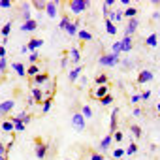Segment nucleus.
Returning <instances> with one entry per match:
<instances>
[{
	"label": "nucleus",
	"instance_id": "1",
	"mask_svg": "<svg viewBox=\"0 0 160 160\" xmlns=\"http://www.w3.org/2000/svg\"><path fill=\"white\" fill-rule=\"evenodd\" d=\"M70 10L77 15V13H83L91 8V0H70Z\"/></svg>",
	"mask_w": 160,
	"mask_h": 160
},
{
	"label": "nucleus",
	"instance_id": "2",
	"mask_svg": "<svg viewBox=\"0 0 160 160\" xmlns=\"http://www.w3.org/2000/svg\"><path fill=\"white\" fill-rule=\"evenodd\" d=\"M98 62L102 66H108V68H113L117 64H121V55H113V53H108V55H102L98 58Z\"/></svg>",
	"mask_w": 160,
	"mask_h": 160
},
{
	"label": "nucleus",
	"instance_id": "3",
	"mask_svg": "<svg viewBox=\"0 0 160 160\" xmlns=\"http://www.w3.org/2000/svg\"><path fill=\"white\" fill-rule=\"evenodd\" d=\"M58 6H60L58 0H49V2L45 4V15L49 19H55L58 15Z\"/></svg>",
	"mask_w": 160,
	"mask_h": 160
},
{
	"label": "nucleus",
	"instance_id": "4",
	"mask_svg": "<svg viewBox=\"0 0 160 160\" xmlns=\"http://www.w3.org/2000/svg\"><path fill=\"white\" fill-rule=\"evenodd\" d=\"M72 126H73V130H77V132H83L85 126H87V119H85L81 113H75V115L72 117Z\"/></svg>",
	"mask_w": 160,
	"mask_h": 160
},
{
	"label": "nucleus",
	"instance_id": "5",
	"mask_svg": "<svg viewBox=\"0 0 160 160\" xmlns=\"http://www.w3.org/2000/svg\"><path fill=\"white\" fill-rule=\"evenodd\" d=\"M34 151H36V158H38V160H43L45 154H47V151H49V145L43 143L42 139H36V147H34Z\"/></svg>",
	"mask_w": 160,
	"mask_h": 160
},
{
	"label": "nucleus",
	"instance_id": "6",
	"mask_svg": "<svg viewBox=\"0 0 160 160\" xmlns=\"http://www.w3.org/2000/svg\"><path fill=\"white\" fill-rule=\"evenodd\" d=\"M152 79H154V75H152V72H151V70H141V72H139V75L136 77V81H138L139 85H145V83L152 81Z\"/></svg>",
	"mask_w": 160,
	"mask_h": 160
},
{
	"label": "nucleus",
	"instance_id": "7",
	"mask_svg": "<svg viewBox=\"0 0 160 160\" xmlns=\"http://www.w3.org/2000/svg\"><path fill=\"white\" fill-rule=\"evenodd\" d=\"M134 49V42H132V36H124L121 40V53H130Z\"/></svg>",
	"mask_w": 160,
	"mask_h": 160
},
{
	"label": "nucleus",
	"instance_id": "8",
	"mask_svg": "<svg viewBox=\"0 0 160 160\" xmlns=\"http://www.w3.org/2000/svg\"><path fill=\"white\" fill-rule=\"evenodd\" d=\"M68 58H70V62L73 66H79V60H81V53H79V49L77 47H72L68 51Z\"/></svg>",
	"mask_w": 160,
	"mask_h": 160
},
{
	"label": "nucleus",
	"instance_id": "9",
	"mask_svg": "<svg viewBox=\"0 0 160 160\" xmlns=\"http://www.w3.org/2000/svg\"><path fill=\"white\" fill-rule=\"evenodd\" d=\"M13 106H15V102H13V100H4V102H0V117L8 115V113L13 109Z\"/></svg>",
	"mask_w": 160,
	"mask_h": 160
},
{
	"label": "nucleus",
	"instance_id": "10",
	"mask_svg": "<svg viewBox=\"0 0 160 160\" xmlns=\"http://www.w3.org/2000/svg\"><path fill=\"white\" fill-rule=\"evenodd\" d=\"M117 115H119V109L115 108V109L111 111V122H109V134H115V132L119 130V128H117V126H119V121H117Z\"/></svg>",
	"mask_w": 160,
	"mask_h": 160
},
{
	"label": "nucleus",
	"instance_id": "11",
	"mask_svg": "<svg viewBox=\"0 0 160 160\" xmlns=\"http://www.w3.org/2000/svg\"><path fill=\"white\" fill-rule=\"evenodd\" d=\"M32 81H34V85H36V87H40V85H43V83H47V81H49V75H47L45 72H40V73H36V75L32 77Z\"/></svg>",
	"mask_w": 160,
	"mask_h": 160
},
{
	"label": "nucleus",
	"instance_id": "12",
	"mask_svg": "<svg viewBox=\"0 0 160 160\" xmlns=\"http://www.w3.org/2000/svg\"><path fill=\"white\" fill-rule=\"evenodd\" d=\"M138 27H139L138 17H136V19H128V25H126V34H124V36H132V34L138 30Z\"/></svg>",
	"mask_w": 160,
	"mask_h": 160
},
{
	"label": "nucleus",
	"instance_id": "13",
	"mask_svg": "<svg viewBox=\"0 0 160 160\" xmlns=\"http://www.w3.org/2000/svg\"><path fill=\"white\" fill-rule=\"evenodd\" d=\"M42 45H43V40H40V38H32V40L27 43V49H28V53H36V49L42 47Z\"/></svg>",
	"mask_w": 160,
	"mask_h": 160
},
{
	"label": "nucleus",
	"instance_id": "14",
	"mask_svg": "<svg viewBox=\"0 0 160 160\" xmlns=\"http://www.w3.org/2000/svg\"><path fill=\"white\" fill-rule=\"evenodd\" d=\"M30 119H32V117H30V115H28L27 111H21V113H17V115H15V117L12 119V122H15V121H17V122H23V124L27 126V124L30 122Z\"/></svg>",
	"mask_w": 160,
	"mask_h": 160
},
{
	"label": "nucleus",
	"instance_id": "15",
	"mask_svg": "<svg viewBox=\"0 0 160 160\" xmlns=\"http://www.w3.org/2000/svg\"><path fill=\"white\" fill-rule=\"evenodd\" d=\"M81 70H83L81 66H75L73 70H70V72H68V79H70L72 83H75L77 79H79V75H81Z\"/></svg>",
	"mask_w": 160,
	"mask_h": 160
},
{
	"label": "nucleus",
	"instance_id": "16",
	"mask_svg": "<svg viewBox=\"0 0 160 160\" xmlns=\"http://www.w3.org/2000/svg\"><path fill=\"white\" fill-rule=\"evenodd\" d=\"M36 28H38L36 19H30V21H27V23L21 25V30H23V32H32V30H36Z\"/></svg>",
	"mask_w": 160,
	"mask_h": 160
},
{
	"label": "nucleus",
	"instance_id": "17",
	"mask_svg": "<svg viewBox=\"0 0 160 160\" xmlns=\"http://www.w3.org/2000/svg\"><path fill=\"white\" fill-rule=\"evenodd\" d=\"M12 68H13V72H15L19 77H27V68H25V64H21V62H13Z\"/></svg>",
	"mask_w": 160,
	"mask_h": 160
},
{
	"label": "nucleus",
	"instance_id": "18",
	"mask_svg": "<svg viewBox=\"0 0 160 160\" xmlns=\"http://www.w3.org/2000/svg\"><path fill=\"white\" fill-rule=\"evenodd\" d=\"M109 94V89H108V85H102V87H98L96 91H94V98H98V100H102L104 96H108Z\"/></svg>",
	"mask_w": 160,
	"mask_h": 160
},
{
	"label": "nucleus",
	"instance_id": "19",
	"mask_svg": "<svg viewBox=\"0 0 160 160\" xmlns=\"http://www.w3.org/2000/svg\"><path fill=\"white\" fill-rule=\"evenodd\" d=\"M111 143H113V136L109 134V136H106V138L100 141V145H98V147H100V151H108V149L111 147Z\"/></svg>",
	"mask_w": 160,
	"mask_h": 160
},
{
	"label": "nucleus",
	"instance_id": "20",
	"mask_svg": "<svg viewBox=\"0 0 160 160\" xmlns=\"http://www.w3.org/2000/svg\"><path fill=\"white\" fill-rule=\"evenodd\" d=\"M77 32H79V23H77V21H75V23H70V25L66 27V34H68V36H75Z\"/></svg>",
	"mask_w": 160,
	"mask_h": 160
},
{
	"label": "nucleus",
	"instance_id": "21",
	"mask_svg": "<svg viewBox=\"0 0 160 160\" xmlns=\"http://www.w3.org/2000/svg\"><path fill=\"white\" fill-rule=\"evenodd\" d=\"M108 19H109L111 23H119V21H122V12H121V10H119V12H109Z\"/></svg>",
	"mask_w": 160,
	"mask_h": 160
},
{
	"label": "nucleus",
	"instance_id": "22",
	"mask_svg": "<svg viewBox=\"0 0 160 160\" xmlns=\"http://www.w3.org/2000/svg\"><path fill=\"white\" fill-rule=\"evenodd\" d=\"M32 98H34V102H43V91L40 87H34L32 89Z\"/></svg>",
	"mask_w": 160,
	"mask_h": 160
},
{
	"label": "nucleus",
	"instance_id": "23",
	"mask_svg": "<svg viewBox=\"0 0 160 160\" xmlns=\"http://www.w3.org/2000/svg\"><path fill=\"white\" fill-rule=\"evenodd\" d=\"M77 38L81 40V42H92V34L89 30H79L77 32Z\"/></svg>",
	"mask_w": 160,
	"mask_h": 160
},
{
	"label": "nucleus",
	"instance_id": "24",
	"mask_svg": "<svg viewBox=\"0 0 160 160\" xmlns=\"http://www.w3.org/2000/svg\"><path fill=\"white\" fill-rule=\"evenodd\" d=\"M136 15H138V10L132 8V6H128V8L122 12V17H128V19H136Z\"/></svg>",
	"mask_w": 160,
	"mask_h": 160
},
{
	"label": "nucleus",
	"instance_id": "25",
	"mask_svg": "<svg viewBox=\"0 0 160 160\" xmlns=\"http://www.w3.org/2000/svg\"><path fill=\"white\" fill-rule=\"evenodd\" d=\"M145 43H147L149 47H156V45H158V36H156V34H151V36L145 40Z\"/></svg>",
	"mask_w": 160,
	"mask_h": 160
},
{
	"label": "nucleus",
	"instance_id": "26",
	"mask_svg": "<svg viewBox=\"0 0 160 160\" xmlns=\"http://www.w3.org/2000/svg\"><path fill=\"white\" fill-rule=\"evenodd\" d=\"M45 0H32V2H30V6L32 8H36V10H45Z\"/></svg>",
	"mask_w": 160,
	"mask_h": 160
},
{
	"label": "nucleus",
	"instance_id": "27",
	"mask_svg": "<svg viewBox=\"0 0 160 160\" xmlns=\"http://www.w3.org/2000/svg\"><path fill=\"white\" fill-rule=\"evenodd\" d=\"M106 28H108V34H117V27H115V23H111L109 19H106Z\"/></svg>",
	"mask_w": 160,
	"mask_h": 160
},
{
	"label": "nucleus",
	"instance_id": "28",
	"mask_svg": "<svg viewBox=\"0 0 160 160\" xmlns=\"http://www.w3.org/2000/svg\"><path fill=\"white\" fill-rule=\"evenodd\" d=\"M51 106H53V100H51V96H49V98L43 100V104H42V113H49Z\"/></svg>",
	"mask_w": 160,
	"mask_h": 160
},
{
	"label": "nucleus",
	"instance_id": "29",
	"mask_svg": "<svg viewBox=\"0 0 160 160\" xmlns=\"http://www.w3.org/2000/svg\"><path fill=\"white\" fill-rule=\"evenodd\" d=\"M70 23H72V21H70V17H68V15H64V17L60 19V23H58V30H66V27H68Z\"/></svg>",
	"mask_w": 160,
	"mask_h": 160
},
{
	"label": "nucleus",
	"instance_id": "30",
	"mask_svg": "<svg viewBox=\"0 0 160 160\" xmlns=\"http://www.w3.org/2000/svg\"><path fill=\"white\" fill-rule=\"evenodd\" d=\"M96 85H98V87L108 85V75H106V73H100V75L96 77Z\"/></svg>",
	"mask_w": 160,
	"mask_h": 160
},
{
	"label": "nucleus",
	"instance_id": "31",
	"mask_svg": "<svg viewBox=\"0 0 160 160\" xmlns=\"http://www.w3.org/2000/svg\"><path fill=\"white\" fill-rule=\"evenodd\" d=\"M81 115H83L85 119H91V117H92V109H91V106H83V108H81Z\"/></svg>",
	"mask_w": 160,
	"mask_h": 160
},
{
	"label": "nucleus",
	"instance_id": "32",
	"mask_svg": "<svg viewBox=\"0 0 160 160\" xmlns=\"http://www.w3.org/2000/svg\"><path fill=\"white\" fill-rule=\"evenodd\" d=\"M10 32H12V23H6V25L2 27V30H0V34H2L4 38H8V36H10Z\"/></svg>",
	"mask_w": 160,
	"mask_h": 160
},
{
	"label": "nucleus",
	"instance_id": "33",
	"mask_svg": "<svg viewBox=\"0 0 160 160\" xmlns=\"http://www.w3.org/2000/svg\"><path fill=\"white\" fill-rule=\"evenodd\" d=\"M121 66H122L124 70H130V68L134 66V60H132V58H122V60H121Z\"/></svg>",
	"mask_w": 160,
	"mask_h": 160
},
{
	"label": "nucleus",
	"instance_id": "34",
	"mask_svg": "<svg viewBox=\"0 0 160 160\" xmlns=\"http://www.w3.org/2000/svg\"><path fill=\"white\" fill-rule=\"evenodd\" d=\"M36 73H40V68H38L36 64H32V66H28V68H27V75H32V77H34Z\"/></svg>",
	"mask_w": 160,
	"mask_h": 160
},
{
	"label": "nucleus",
	"instance_id": "35",
	"mask_svg": "<svg viewBox=\"0 0 160 160\" xmlns=\"http://www.w3.org/2000/svg\"><path fill=\"white\" fill-rule=\"evenodd\" d=\"M2 130L4 132H13V122L12 121H4L2 122Z\"/></svg>",
	"mask_w": 160,
	"mask_h": 160
},
{
	"label": "nucleus",
	"instance_id": "36",
	"mask_svg": "<svg viewBox=\"0 0 160 160\" xmlns=\"http://www.w3.org/2000/svg\"><path fill=\"white\" fill-rule=\"evenodd\" d=\"M130 132H132L136 138H141V134H143V132H141V128H139L138 124H132V126H130Z\"/></svg>",
	"mask_w": 160,
	"mask_h": 160
},
{
	"label": "nucleus",
	"instance_id": "37",
	"mask_svg": "<svg viewBox=\"0 0 160 160\" xmlns=\"http://www.w3.org/2000/svg\"><path fill=\"white\" fill-rule=\"evenodd\" d=\"M124 154H126V151H124V149H121V147L113 151V158H115V160H119V158H122Z\"/></svg>",
	"mask_w": 160,
	"mask_h": 160
},
{
	"label": "nucleus",
	"instance_id": "38",
	"mask_svg": "<svg viewBox=\"0 0 160 160\" xmlns=\"http://www.w3.org/2000/svg\"><path fill=\"white\" fill-rule=\"evenodd\" d=\"M100 104H102V106H111V104H113V96H111V94L104 96V98L100 100Z\"/></svg>",
	"mask_w": 160,
	"mask_h": 160
},
{
	"label": "nucleus",
	"instance_id": "39",
	"mask_svg": "<svg viewBox=\"0 0 160 160\" xmlns=\"http://www.w3.org/2000/svg\"><path fill=\"white\" fill-rule=\"evenodd\" d=\"M124 151H126V154H136V152H138V145H136V143H130L128 149H124Z\"/></svg>",
	"mask_w": 160,
	"mask_h": 160
},
{
	"label": "nucleus",
	"instance_id": "40",
	"mask_svg": "<svg viewBox=\"0 0 160 160\" xmlns=\"http://www.w3.org/2000/svg\"><path fill=\"white\" fill-rule=\"evenodd\" d=\"M111 136H113V141H119V143H121V141H122V138H124V134H122L121 130H117V132H115V134H111Z\"/></svg>",
	"mask_w": 160,
	"mask_h": 160
},
{
	"label": "nucleus",
	"instance_id": "41",
	"mask_svg": "<svg viewBox=\"0 0 160 160\" xmlns=\"http://www.w3.org/2000/svg\"><path fill=\"white\" fill-rule=\"evenodd\" d=\"M6 68H8V60L6 58H0V73H4Z\"/></svg>",
	"mask_w": 160,
	"mask_h": 160
},
{
	"label": "nucleus",
	"instance_id": "42",
	"mask_svg": "<svg viewBox=\"0 0 160 160\" xmlns=\"http://www.w3.org/2000/svg\"><path fill=\"white\" fill-rule=\"evenodd\" d=\"M113 55H121V42H115L113 43V51H111Z\"/></svg>",
	"mask_w": 160,
	"mask_h": 160
},
{
	"label": "nucleus",
	"instance_id": "43",
	"mask_svg": "<svg viewBox=\"0 0 160 160\" xmlns=\"http://www.w3.org/2000/svg\"><path fill=\"white\" fill-rule=\"evenodd\" d=\"M13 130H15V132H23V130H25V124L15 121V122H13Z\"/></svg>",
	"mask_w": 160,
	"mask_h": 160
},
{
	"label": "nucleus",
	"instance_id": "44",
	"mask_svg": "<svg viewBox=\"0 0 160 160\" xmlns=\"http://www.w3.org/2000/svg\"><path fill=\"white\" fill-rule=\"evenodd\" d=\"M0 8L8 10V8H12V2H10V0H0Z\"/></svg>",
	"mask_w": 160,
	"mask_h": 160
},
{
	"label": "nucleus",
	"instance_id": "45",
	"mask_svg": "<svg viewBox=\"0 0 160 160\" xmlns=\"http://www.w3.org/2000/svg\"><path fill=\"white\" fill-rule=\"evenodd\" d=\"M28 60H30V66H32V64H36V62H38V53H30Z\"/></svg>",
	"mask_w": 160,
	"mask_h": 160
},
{
	"label": "nucleus",
	"instance_id": "46",
	"mask_svg": "<svg viewBox=\"0 0 160 160\" xmlns=\"http://www.w3.org/2000/svg\"><path fill=\"white\" fill-rule=\"evenodd\" d=\"M21 12H23V13L30 12V4H28V2H23V4H21Z\"/></svg>",
	"mask_w": 160,
	"mask_h": 160
},
{
	"label": "nucleus",
	"instance_id": "47",
	"mask_svg": "<svg viewBox=\"0 0 160 160\" xmlns=\"http://www.w3.org/2000/svg\"><path fill=\"white\" fill-rule=\"evenodd\" d=\"M68 62H70V58H68V57H62V58H60V68L64 70V68L68 66Z\"/></svg>",
	"mask_w": 160,
	"mask_h": 160
},
{
	"label": "nucleus",
	"instance_id": "48",
	"mask_svg": "<svg viewBox=\"0 0 160 160\" xmlns=\"http://www.w3.org/2000/svg\"><path fill=\"white\" fill-rule=\"evenodd\" d=\"M91 160H106L100 152H94V154H91Z\"/></svg>",
	"mask_w": 160,
	"mask_h": 160
},
{
	"label": "nucleus",
	"instance_id": "49",
	"mask_svg": "<svg viewBox=\"0 0 160 160\" xmlns=\"http://www.w3.org/2000/svg\"><path fill=\"white\" fill-rule=\"evenodd\" d=\"M130 100H132V104H138V102L141 100V94H132V98H130Z\"/></svg>",
	"mask_w": 160,
	"mask_h": 160
},
{
	"label": "nucleus",
	"instance_id": "50",
	"mask_svg": "<svg viewBox=\"0 0 160 160\" xmlns=\"http://www.w3.org/2000/svg\"><path fill=\"white\" fill-rule=\"evenodd\" d=\"M21 17H23V23H27V21H30V19H32V17H30V12H27V13H23Z\"/></svg>",
	"mask_w": 160,
	"mask_h": 160
},
{
	"label": "nucleus",
	"instance_id": "51",
	"mask_svg": "<svg viewBox=\"0 0 160 160\" xmlns=\"http://www.w3.org/2000/svg\"><path fill=\"white\" fill-rule=\"evenodd\" d=\"M0 58H6V47L0 45Z\"/></svg>",
	"mask_w": 160,
	"mask_h": 160
},
{
	"label": "nucleus",
	"instance_id": "52",
	"mask_svg": "<svg viewBox=\"0 0 160 160\" xmlns=\"http://www.w3.org/2000/svg\"><path fill=\"white\" fill-rule=\"evenodd\" d=\"M151 98V91H145L143 94H141V100H149Z\"/></svg>",
	"mask_w": 160,
	"mask_h": 160
},
{
	"label": "nucleus",
	"instance_id": "53",
	"mask_svg": "<svg viewBox=\"0 0 160 160\" xmlns=\"http://www.w3.org/2000/svg\"><path fill=\"white\" fill-rule=\"evenodd\" d=\"M0 154H6V145L0 141Z\"/></svg>",
	"mask_w": 160,
	"mask_h": 160
},
{
	"label": "nucleus",
	"instance_id": "54",
	"mask_svg": "<svg viewBox=\"0 0 160 160\" xmlns=\"http://www.w3.org/2000/svg\"><path fill=\"white\" fill-rule=\"evenodd\" d=\"M113 4H115V0H106V4H104V6H106V8H111Z\"/></svg>",
	"mask_w": 160,
	"mask_h": 160
},
{
	"label": "nucleus",
	"instance_id": "55",
	"mask_svg": "<svg viewBox=\"0 0 160 160\" xmlns=\"http://www.w3.org/2000/svg\"><path fill=\"white\" fill-rule=\"evenodd\" d=\"M152 19L158 21V19H160V12H154V13H152Z\"/></svg>",
	"mask_w": 160,
	"mask_h": 160
},
{
	"label": "nucleus",
	"instance_id": "56",
	"mask_svg": "<svg viewBox=\"0 0 160 160\" xmlns=\"http://www.w3.org/2000/svg\"><path fill=\"white\" fill-rule=\"evenodd\" d=\"M27 104H28V106H34L36 102H34V98H32V96H28V100H27Z\"/></svg>",
	"mask_w": 160,
	"mask_h": 160
},
{
	"label": "nucleus",
	"instance_id": "57",
	"mask_svg": "<svg viewBox=\"0 0 160 160\" xmlns=\"http://www.w3.org/2000/svg\"><path fill=\"white\" fill-rule=\"evenodd\" d=\"M134 115H136V117H139V115H141V109H139V108H136V109H134Z\"/></svg>",
	"mask_w": 160,
	"mask_h": 160
},
{
	"label": "nucleus",
	"instance_id": "58",
	"mask_svg": "<svg viewBox=\"0 0 160 160\" xmlns=\"http://www.w3.org/2000/svg\"><path fill=\"white\" fill-rule=\"evenodd\" d=\"M0 160H8V158H6V154H0Z\"/></svg>",
	"mask_w": 160,
	"mask_h": 160
},
{
	"label": "nucleus",
	"instance_id": "59",
	"mask_svg": "<svg viewBox=\"0 0 160 160\" xmlns=\"http://www.w3.org/2000/svg\"><path fill=\"white\" fill-rule=\"evenodd\" d=\"M156 111H158V115H160V104H158V106H156Z\"/></svg>",
	"mask_w": 160,
	"mask_h": 160
},
{
	"label": "nucleus",
	"instance_id": "60",
	"mask_svg": "<svg viewBox=\"0 0 160 160\" xmlns=\"http://www.w3.org/2000/svg\"><path fill=\"white\" fill-rule=\"evenodd\" d=\"M66 160H70V158H66Z\"/></svg>",
	"mask_w": 160,
	"mask_h": 160
},
{
	"label": "nucleus",
	"instance_id": "61",
	"mask_svg": "<svg viewBox=\"0 0 160 160\" xmlns=\"http://www.w3.org/2000/svg\"><path fill=\"white\" fill-rule=\"evenodd\" d=\"M158 94H160V91H158Z\"/></svg>",
	"mask_w": 160,
	"mask_h": 160
}]
</instances>
